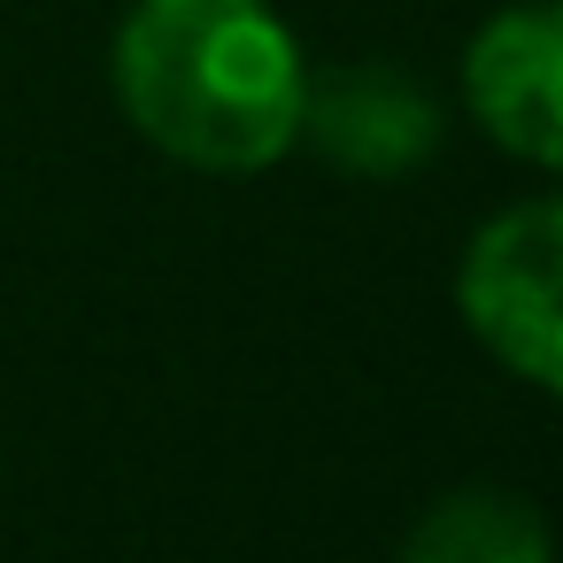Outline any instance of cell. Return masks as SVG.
<instances>
[{
    "mask_svg": "<svg viewBox=\"0 0 563 563\" xmlns=\"http://www.w3.org/2000/svg\"><path fill=\"white\" fill-rule=\"evenodd\" d=\"M109 78L155 155L247 178L294 147L309 70L271 0H132Z\"/></svg>",
    "mask_w": 563,
    "mask_h": 563,
    "instance_id": "1",
    "label": "cell"
},
{
    "mask_svg": "<svg viewBox=\"0 0 563 563\" xmlns=\"http://www.w3.org/2000/svg\"><path fill=\"white\" fill-rule=\"evenodd\" d=\"M455 301L517 378L563 394V201H525L478 224L455 271Z\"/></svg>",
    "mask_w": 563,
    "mask_h": 563,
    "instance_id": "2",
    "label": "cell"
},
{
    "mask_svg": "<svg viewBox=\"0 0 563 563\" xmlns=\"http://www.w3.org/2000/svg\"><path fill=\"white\" fill-rule=\"evenodd\" d=\"M463 109L501 155L563 170V0H517L471 40Z\"/></svg>",
    "mask_w": 563,
    "mask_h": 563,
    "instance_id": "3",
    "label": "cell"
},
{
    "mask_svg": "<svg viewBox=\"0 0 563 563\" xmlns=\"http://www.w3.org/2000/svg\"><path fill=\"white\" fill-rule=\"evenodd\" d=\"M294 140H309L347 178H409L440 147V101L409 70L340 63V70L301 78V124H294Z\"/></svg>",
    "mask_w": 563,
    "mask_h": 563,
    "instance_id": "4",
    "label": "cell"
},
{
    "mask_svg": "<svg viewBox=\"0 0 563 563\" xmlns=\"http://www.w3.org/2000/svg\"><path fill=\"white\" fill-rule=\"evenodd\" d=\"M401 563H555V540L525 494L463 486V494H440L409 525Z\"/></svg>",
    "mask_w": 563,
    "mask_h": 563,
    "instance_id": "5",
    "label": "cell"
}]
</instances>
